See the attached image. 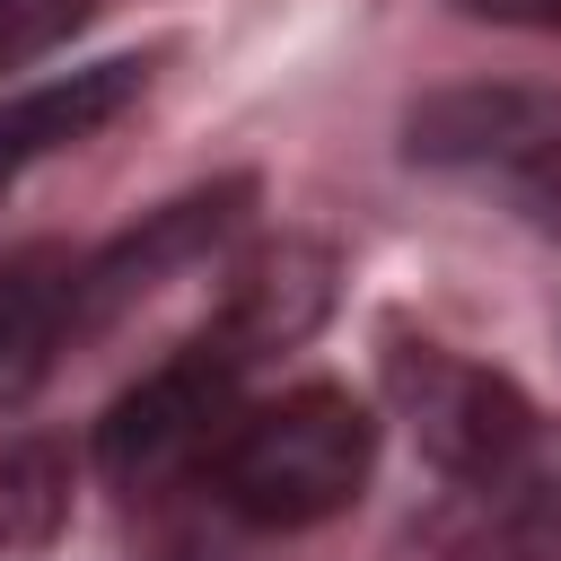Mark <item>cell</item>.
Listing matches in <instances>:
<instances>
[{"label":"cell","instance_id":"cell-8","mask_svg":"<svg viewBox=\"0 0 561 561\" xmlns=\"http://www.w3.org/2000/svg\"><path fill=\"white\" fill-rule=\"evenodd\" d=\"M70 263L61 245H26L0 263V403L35 394L61 359V289H70Z\"/></svg>","mask_w":561,"mask_h":561},{"label":"cell","instance_id":"cell-7","mask_svg":"<svg viewBox=\"0 0 561 561\" xmlns=\"http://www.w3.org/2000/svg\"><path fill=\"white\" fill-rule=\"evenodd\" d=\"M324 316H333V254H324V245L280 237V245H263V254H245V263H237V280H228V298H219L210 333H228L245 359H263V351L307 342Z\"/></svg>","mask_w":561,"mask_h":561},{"label":"cell","instance_id":"cell-9","mask_svg":"<svg viewBox=\"0 0 561 561\" xmlns=\"http://www.w3.org/2000/svg\"><path fill=\"white\" fill-rule=\"evenodd\" d=\"M70 526V456L61 438L9 430L0 438V552H44Z\"/></svg>","mask_w":561,"mask_h":561},{"label":"cell","instance_id":"cell-5","mask_svg":"<svg viewBox=\"0 0 561 561\" xmlns=\"http://www.w3.org/2000/svg\"><path fill=\"white\" fill-rule=\"evenodd\" d=\"M254 210V175H219L202 193H175L158 210H140L123 237H105L96 254L70 263V289H61V351L96 342L114 316H131L149 289H167L184 263H202L210 245L237 237V219Z\"/></svg>","mask_w":561,"mask_h":561},{"label":"cell","instance_id":"cell-4","mask_svg":"<svg viewBox=\"0 0 561 561\" xmlns=\"http://www.w3.org/2000/svg\"><path fill=\"white\" fill-rule=\"evenodd\" d=\"M245 351L228 342V333H193V342H175L140 386H123L114 403H105V421H96V465H105V482H123V491H158V482H175V473H210V456H219V438L237 430V386H245Z\"/></svg>","mask_w":561,"mask_h":561},{"label":"cell","instance_id":"cell-2","mask_svg":"<svg viewBox=\"0 0 561 561\" xmlns=\"http://www.w3.org/2000/svg\"><path fill=\"white\" fill-rule=\"evenodd\" d=\"M403 158L491 193L535 237H561V88H526V79L430 88L403 114Z\"/></svg>","mask_w":561,"mask_h":561},{"label":"cell","instance_id":"cell-10","mask_svg":"<svg viewBox=\"0 0 561 561\" xmlns=\"http://www.w3.org/2000/svg\"><path fill=\"white\" fill-rule=\"evenodd\" d=\"M88 26V0H0V70L44 61L53 44H70Z\"/></svg>","mask_w":561,"mask_h":561},{"label":"cell","instance_id":"cell-1","mask_svg":"<svg viewBox=\"0 0 561 561\" xmlns=\"http://www.w3.org/2000/svg\"><path fill=\"white\" fill-rule=\"evenodd\" d=\"M368 473H377V421L333 377L289 386V394L237 412V430L210 456L219 508L237 526H254V535H298V526L342 517L368 491Z\"/></svg>","mask_w":561,"mask_h":561},{"label":"cell","instance_id":"cell-11","mask_svg":"<svg viewBox=\"0 0 561 561\" xmlns=\"http://www.w3.org/2000/svg\"><path fill=\"white\" fill-rule=\"evenodd\" d=\"M456 18H482V26H535V35H561V0H447Z\"/></svg>","mask_w":561,"mask_h":561},{"label":"cell","instance_id":"cell-6","mask_svg":"<svg viewBox=\"0 0 561 561\" xmlns=\"http://www.w3.org/2000/svg\"><path fill=\"white\" fill-rule=\"evenodd\" d=\"M149 88V61H88V70H61V79H35L18 96H0V184H18L26 167L96 140L131 96Z\"/></svg>","mask_w":561,"mask_h":561},{"label":"cell","instance_id":"cell-3","mask_svg":"<svg viewBox=\"0 0 561 561\" xmlns=\"http://www.w3.org/2000/svg\"><path fill=\"white\" fill-rule=\"evenodd\" d=\"M377 386H386L394 421L412 430V447L447 482H465V491H500L535 456V403H526V386L500 377V368H482V359H465L456 342L386 324Z\"/></svg>","mask_w":561,"mask_h":561}]
</instances>
